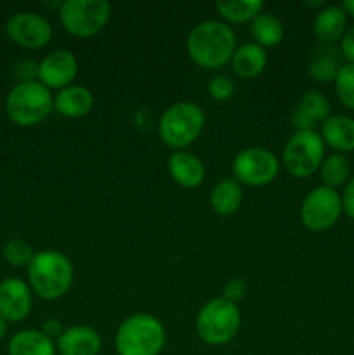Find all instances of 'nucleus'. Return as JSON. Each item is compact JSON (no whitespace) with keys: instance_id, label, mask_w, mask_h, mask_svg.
<instances>
[{"instance_id":"nucleus-1","label":"nucleus","mask_w":354,"mask_h":355,"mask_svg":"<svg viewBox=\"0 0 354 355\" xmlns=\"http://www.w3.org/2000/svg\"><path fill=\"white\" fill-rule=\"evenodd\" d=\"M186 51L191 61L203 69H219L231 62L236 35L224 21H201L189 31Z\"/></svg>"},{"instance_id":"nucleus-2","label":"nucleus","mask_w":354,"mask_h":355,"mask_svg":"<svg viewBox=\"0 0 354 355\" xmlns=\"http://www.w3.org/2000/svg\"><path fill=\"white\" fill-rule=\"evenodd\" d=\"M28 286L42 300H58L65 297L73 284V263L58 250H42L35 253L26 267Z\"/></svg>"},{"instance_id":"nucleus-3","label":"nucleus","mask_w":354,"mask_h":355,"mask_svg":"<svg viewBox=\"0 0 354 355\" xmlns=\"http://www.w3.org/2000/svg\"><path fill=\"white\" fill-rule=\"evenodd\" d=\"M167 342L165 326L151 314H132L115 333L117 355H160Z\"/></svg>"},{"instance_id":"nucleus-4","label":"nucleus","mask_w":354,"mask_h":355,"mask_svg":"<svg viewBox=\"0 0 354 355\" xmlns=\"http://www.w3.org/2000/svg\"><path fill=\"white\" fill-rule=\"evenodd\" d=\"M54 110L51 90L38 80L17 82L6 96V113L19 127L42 123Z\"/></svg>"},{"instance_id":"nucleus-5","label":"nucleus","mask_w":354,"mask_h":355,"mask_svg":"<svg viewBox=\"0 0 354 355\" xmlns=\"http://www.w3.org/2000/svg\"><path fill=\"white\" fill-rule=\"evenodd\" d=\"M205 128V113L198 104L180 101L163 111L158 120V135L163 144L176 151L193 144Z\"/></svg>"},{"instance_id":"nucleus-6","label":"nucleus","mask_w":354,"mask_h":355,"mask_svg":"<svg viewBox=\"0 0 354 355\" xmlns=\"http://www.w3.org/2000/svg\"><path fill=\"white\" fill-rule=\"evenodd\" d=\"M242 326V312L238 305L226 298L217 297L208 300L198 311L194 328L203 343L210 347H221L231 342Z\"/></svg>"},{"instance_id":"nucleus-7","label":"nucleus","mask_w":354,"mask_h":355,"mask_svg":"<svg viewBox=\"0 0 354 355\" xmlns=\"http://www.w3.org/2000/svg\"><path fill=\"white\" fill-rule=\"evenodd\" d=\"M110 19L111 6L106 0H65L59 3V21L76 38L96 37Z\"/></svg>"},{"instance_id":"nucleus-8","label":"nucleus","mask_w":354,"mask_h":355,"mask_svg":"<svg viewBox=\"0 0 354 355\" xmlns=\"http://www.w3.org/2000/svg\"><path fill=\"white\" fill-rule=\"evenodd\" d=\"M325 159V142L316 130L295 132L285 144L281 163L295 179H307L316 173Z\"/></svg>"},{"instance_id":"nucleus-9","label":"nucleus","mask_w":354,"mask_h":355,"mask_svg":"<svg viewBox=\"0 0 354 355\" xmlns=\"http://www.w3.org/2000/svg\"><path fill=\"white\" fill-rule=\"evenodd\" d=\"M342 215V198L335 189L318 186L307 193L301 205V222L312 232L333 227Z\"/></svg>"},{"instance_id":"nucleus-10","label":"nucleus","mask_w":354,"mask_h":355,"mask_svg":"<svg viewBox=\"0 0 354 355\" xmlns=\"http://www.w3.org/2000/svg\"><path fill=\"white\" fill-rule=\"evenodd\" d=\"M280 172V162L269 149L252 146L235 156L233 173L243 186L262 187L273 182Z\"/></svg>"},{"instance_id":"nucleus-11","label":"nucleus","mask_w":354,"mask_h":355,"mask_svg":"<svg viewBox=\"0 0 354 355\" xmlns=\"http://www.w3.org/2000/svg\"><path fill=\"white\" fill-rule=\"evenodd\" d=\"M6 33L10 40L23 49L37 51L52 40V24L42 14L19 10L6 23Z\"/></svg>"},{"instance_id":"nucleus-12","label":"nucleus","mask_w":354,"mask_h":355,"mask_svg":"<svg viewBox=\"0 0 354 355\" xmlns=\"http://www.w3.org/2000/svg\"><path fill=\"white\" fill-rule=\"evenodd\" d=\"M78 75V59L71 51L58 49L38 62V82L49 90H62L73 85Z\"/></svg>"},{"instance_id":"nucleus-13","label":"nucleus","mask_w":354,"mask_h":355,"mask_svg":"<svg viewBox=\"0 0 354 355\" xmlns=\"http://www.w3.org/2000/svg\"><path fill=\"white\" fill-rule=\"evenodd\" d=\"M33 307V291L19 277L0 281V315L7 322H21Z\"/></svg>"},{"instance_id":"nucleus-14","label":"nucleus","mask_w":354,"mask_h":355,"mask_svg":"<svg viewBox=\"0 0 354 355\" xmlns=\"http://www.w3.org/2000/svg\"><path fill=\"white\" fill-rule=\"evenodd\" d=\"M330 101L325 94L319 90H307L292 111L290 121L295 132L314 130L316 125L323 123L330 116Z\"/></svg>"},{"instance_id":"nucleus-15","label":"nucleus","mask_w":354,"mask_h":355,"mask_svg":"<svg viewBox=\"0 0 354 355\" xmlns=\"http://www.w3.org/2000/svg\"><path fill=\"white\" fill-rule=\"evenodd\" d=\"M101 349L103 338L99 331L85 324L66 328L56 340V350L59 355H99Z\"/></svg>"},{"instance_id":"nucleus-16","label":"nucleus","mask_w":354,"mask_h":355,"mask_svg":"<svg viewBox=\"0 0 354 355\" xmlns=\"http://www.w3.org/2000/svg\"><path fill=\"white\" fill-rule=\"evenodd\" d=\"M167 166H169V173L174 182L184 189H194L201 186L207 173L203 162L187 151L172 153Z\"/></svg>"},{"instance_id":"nucleus-17","label":"nucleus","mask_w":354,"mask_h":355,"mask_svg":"<svg viewBox=\"0 0 354 355\" xmlns=\"http://www.w3.org/2000/svg\"><path fill=\"white\" fill-rule=\"evenodd\" d=\"M346 64L344 55L337 45L319 44L314 51L311 52L307 64V73L314 82L328 83L335 82L340 68Z\"/></svg>"},{"instance_id":"nucleus-18","label":"nucleus","mask_w":354,"mask_h":355,"mask_svg":"<svg viewBox=\"0 0 354 355\" xmlns=\"http://www.w3.org/2000/svg\"><path fill=\"white\" fill-rule=\"evenodd\" d=\"M94 96L87 87L73 85L59 90L54 96V111L65 118H83L92 111Z\"/></svg>"},{"instance_id":"nucleus-19","label":"nucleus","mask_w":354,"mask_h":355,"mask_svg":"<svg viewBox=\"0 0 354 355\" xmlns=\"http://www.w3.org/2000/svg\"><path fill=\"white\" fill-rule=\"evenodd\" d=\"M347 30V12L342 6H326L316 14L312 31L319 44L335 45Z\"/></svg>"},{"instance_id":"nucleus-20","label":"nucleus","mask_w":354,"mask_h":355,"mask_svg":"<svg viewBox=\"0 0 354 355\" xmlns=\"http://www.w3.org/2000/svg\"><path fill=\"white\" fill-rule=\"evenodd\" d=\"M321 139L337 153L354 151V118L346 114H330L321 123Z\"/></svg>"},{"instance_id":"nucleus-21","label":"nucleus","mask_w":354,"mask_h":355,"mask_svg":"<svg viewBox=\"0 0 354 355\" xmlns=\"http://www.w3.org/2000/svg\"><path fill=\"white\" fill-rule=\"evenodd\" d=\"M233 71L243 80L257 78L267 66V52L260 45L248 42L236 47L231 59Z\"/></svg>"},{"instance_id":"nucleus-22","label":"nucleus","mask_w":354,"mask_h":355,"mask_svg":"<svg viewBox=\"0 0 354 355\" xmlns=\"http://www.w3.org/2000/svg\"><path fill=\"white\" fill-rule=\"evenodd\" d=\"M9 355H56V342L40 329H21L14 333L7 345Z\"/></svg>"},{"instance_id":"nucleus-23","label":"nucleus","mask_w":354,"mask_h":355,"mask_svg":"<svg viewBox=\"0 0 354 355\" xmlns=\"http://www.w3.org/2000/svg\"><path fill=\"white\" fill-rule=\"evenodd\" d=\"M243 203L242 184L235 179H222L210 191V207L217 215L236 214Z\"/></svg>"},{"instance_id":"nucleus-24","label":"nucleus","mask_w":354,"mask_h":355,"mask_svg":"<svg viewBox=\"0 0 354 355\" xmlns=\"http://www.w3.org/2000/svg\"><path fill=\"white\" fill-rule=\"evenodd\" d=\"M250 33H252L253 44L260 45L262 49L276 47L285 38V26L274 14L260 12L255 19L250 23Z\"/></svg>"},{"instance_id":"nucleus-25","label":"nucleus","mask_w":354,"mask_h":355,"mask_svg":"<svg viewBox=\"0 0 354 355\" xmlns=\"http://www.w3.org/2000/svg\"><path fill=\"white\" fill-rule=\"evenodd\" d=\"M215 10L226 24L252 23L260 12H264V2L260 0H228L215 3Z\"/></svg>"},{"instance_id":"nucleus-26","label":"nucleus","mask_w":354,"mask_h":355,"mask_svg":"<svg viewBox=\"0 0 354 355\" xmlns=\"http://www.w3.org/2000/svg\"><path fill=\"white\" fill-rule=\"evenodd\" d=\"M351 163L340 153H333V155L326 156L323 159L321 166H319V175H321L323 186L332 187L337 191V187L344 186L349 180Z\"/></svg>"},{"instance_id":"nucleus-27","label":"nucleus","mask_w":354,"mask_h":355,"mask_svg":"<svg viewBox=\"0 0 354 355\" xmlns=\"http://www.w3.org/2000/svg\"><path fill=\"white\" fill-rule=\"evenodd\" d=\"M2 257L9 266L28 267L31 259L35 257V252L24 239L12 238L9 241H6V245L2 246Z\"/></svg>"},{"instance_id":"nucleus-28","label":"nucleus","mask_w":354,"mask_h":355,"mask_svg":"<svg viewBox=\"0 0 354 355\" xmlns=\"http://www.w3.org/2000/svg\"><path fill=\"white\" fill-rule=\"evenodd\" d=\"M335 92L347 110L354 111V64L346 62L335 78Z\"/></svg>"},{"instance_id":"nucleus-29","label":"nucleus","mask_w":354,"mask_h":355,"mask_svg":"<svg viewBox=\"0 0 354 355\" xmlns=\"http://www.w3.org/2000/svg\"><path fill=\"white\" fill-rule=\"evenodd\" d=\"M208 94H210V97L214 101L224 103V101L231 99L233 94H235V83L228 76L217 75L208 83Z\"/></svg>"},{"instance_id":"nucleus-30","label":"nucleus","mask_w":354,"mask_h":355,"mask_svg":"<svg viewBox=\"0 0 354 355\" xmlns=\"http://www.w3.org/2000/svg\"><path fill=\"white\" fill-rule=\"evenodd\" d=\"M245 283H243L242 279H238V277H233V279H229L228 283L224 284V295H222V298L236 304V302L242 300V298L245 297Z\"/></svg>"},{"instance_id":"nucleus-31","label":"nucleus","mask_w":354,"mask_h":355,"mask_svg":"<svg viewBox=\"0 0 354 355\" xmlns=\"http://www.w3.org/2000/svg\"><path fill=\"white\" fill-rule=\"evenodd\" d=\"M16 75L19 82L38 80V64L33 61H21L16 64Z\"/></svg>"},{"instance_id":"nucleus-32","label":"nucleus","mask_w":354,"mask_h":355,"mask_svg":"<svg viewBox=\"0 0 354 355\" xmlns=\"http://www.w3.org/2000/svg\"><path fill=\"white\" fill-rule=\"evenodd\" d=\"M340 198H342V211L354 220V177L347 180Z\"/></svg>"},{"instance_id":"nucleus-33","label":"nucleus","mask_w":354,"mask_h":355,"mask_svg":"<svg viewBox=\"0 0 354 355\" xmlns=\"http://www.w3.org/2000/svg\"><path fill=\"white\" fill-rule=\"evenodd\" d=\"M339 49L344 55V61L353 62L354 64V24L346 30L342 40H340Z\"/></svg>"},{"instance_id":"nucleus-34","label":"nucleus","mask_w":354,"mask_h":355,"mask_svg":"<svg viewBox=\"0 0 354 355\" xmlns=\"http://www.w3.org/2000/svg\"><path fill=\"white\" fill-rule=\"evenodd\" d=\"M40 331L44 333L45 336H49V338L58 340L59 336H61V333L65 331V326H62V322L59 321V319L49 318V319H45V321H44Z\"/></svg>"},{"instance_id":"nucleus-35","label":"nucleus","mask_w":354,"mask_h":355,"mask_svg":"<svg viewBox=\"0 0 354 355\" xmlns=\"http://www.w3.org/2000/svg\"><path fill=\"white\" fill-rule=\"evenodd\" d=\"M342 9L346 10L347 12V16H353L354 17V0H346V2L342 3Z\"/></svg>"},{"instance_id":"nucleus-36","label":"nucleus","mask_w":354,"mask_h":355,"mask_svg":"<svg viewBox=\"0 0 354 355\" xmlns=\"http://www.w3.org/2000/svg\"><path fill=\"white\" fill-rule=\"evenodd\" d=\"M6 333H7V321L2 318V315H0V342L3 340Z\"/></svg>"},{"instance_id":"nucleus-37","label":"nucleus","mask_w":354,"mask_h":355,"mask_svg":"<svg viewBox=\"0 0 354 355\" xmlns=\"http://www.w3.org/2000/svg\"><path fill=\"white\" fill-rule=\"evenodd\" d=\"M304 6H307V7H321L323 2H321V0H318V2H304Z\"/></svg>"}]
</instances>
